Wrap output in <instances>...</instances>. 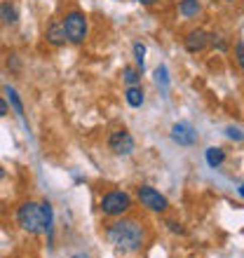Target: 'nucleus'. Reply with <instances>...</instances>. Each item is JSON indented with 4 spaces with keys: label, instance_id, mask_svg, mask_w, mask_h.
<instances>
[{
    "label": "nucleus",
    "instance_id": "f257e3e1",
    "mask_svg": "<svg viewBox=\"0 0 244 258\" xmlns=\"http://www.w3.org/2000/svg\"><path fill=\"white\" fill-rule=\"evenodd\" d=\"M106 237L117 251L136 253L146 244V228L134 218H122V221H113L110 225H106Z\"/></svg>",
    "mask_w": 244,
    "mask_h": 258
},
{
    "label": "nucleus",
    "instance_id": "f03ea898",
    "mask_svg": "<svg viewBox=\"0 0 244 258\" xmlns=\"http://www.w3.org/2000/svg\"><path fill=\"white\" fill-rule=\"evenodd\" d=\"M61 26H64V33H66V40L73 42V45H80V42L87 40V17L78 10H71L66 12L64 21H61Z\"/></svg>",
    "mask_w": 244,
    "mask_h": 258
},
{
    "label": "nucleus",
    "instance_id": "7ed1b4c3",
    "mask_svg": "<svg viewBox=\"0 0 244 258\" xmlns=\"http://www.w3.org/2000/svg\"><path fill=\"white\" fill-rule=\"evenodd\" d=\"M17 223H19L21 230L31 232V235L42 232V209H40V204L38 202L19 204V209H17Z\"/></svg>",
    "mask_w": 244,
    "mask_h": 258
},
{
    "label": "nucleus",
    "instance_id": "20e7f679",
    "mask_svg": "<svg viewBox=\"0 0 244 258\" xmlns=\"http://www.w3.org/2000/svg\"><path fill=\"white\" fill-rule=\"evenodd\" d=\"M99 209H101L103 216L117 218V216H122V214H127V211L132 209V197H129L125 190H108L101 197Z\"/></svg>",
    "mask_w": 244,
    "mask_h": 258
},
{
    "label": "nucleus",
    "instance_id": "39448f33",
    "mask_svg": "<svg viewBox=\"0 0 244 258\" xmlns=\"http://www.w3.org/2000/svg\"><path fill=\"white\" fill-rule=\"evenodd\" d=\"M136 197H139L141 207H146L148 211L164 214V211L169 209V200H167L160 190H155L153 185H139V188H136Z\"/></svg>",
    "mask_w": 244,
    "mask_h": 258
},
{
    "label": "nucleus",
    "instance_id": "423d86ee",
    "mask_svg": "<svg viewBox=\"0 0 244 258\" xmlns=\"http://www.w3.org/2000/svg\"><path fill=\"white\" fill-rule=\"evenodd\" d=\"M108 148H110V153L117 157L132 155L136 148L134 136L129 134L127 129H115V132H110V136H108Z\"/></svg>",
    "mask_w": 244,
    "mask_h": 258
},
{
    "label": "nucleus",
    "instance_id": "0eeeda50",
    "mask_svg": "<svg viewBox=\"0 0 244 258\" xmlns=\"http://www.w3.org/2000/svg\"><path fill=\"white\" fill-rule=\"evenodd\" d=\"M171 141L178 146H193L197 141V132L188 122H176L171 127Z\"/></svg>",
    "mask_w": 244,
    "mask_h": 258
},
{
    "label": "nucleus",
    "instance_id": "6e6552de",
    "mask_svg": "<svg viewBox=\"0 0 244 258\" xmlns=\"http://www.w3.org/2000/svg\"><path fill=\"white\" fill-rule=\"evenodd\" d=\"M183 45H186V49L188 52H202L207 45H209V33L207 31H202V28H195V31H190L186 38H183Z\"/></svg>",
    "mask_w": 244,
    "mask_h": 258
},
{
    "label": "nucleus",
    "instance_id": "1a4fd4ad",
    "mask_svg": "<svg viewBox=\"0 0 244 258\" xmlns=\"http://www.w3.org/2000/svg\"><path fill=\"white\" fill-rule=\"evenodd\" d=\"M45 38H47L49 45H54V47H61V45H66V33H64V26H61L59 21L54 24H49L47 31H45Z\"/></svg>",
    "mask_w": 244,
    "mask_h": 258
},
{
    "label": "nucleus",
    "instance_id": "9d476101",
    "mask_svg": "<svg viewBox=\"0 0 244 258\" xmlns=\"http://www.w3.org/2000/svg\"><path fill=\"white\" fill-rule=\"evenodd\" d=\"M125 99H127V103L132 108H141L143 101H146V94H143L141 85H129L127 92H125Z\"/></svg>",
    "mask_w": 244,
    "mask_h": 258
},
{
    "label": "nucleus",
    "instance_id": "9b49d317",
    "mask_svg": "<svg viewBox=\"0 0 244 258\" xmlns=\"http://www.w3.org/2000/svg\"><path fill=\"white\" fill-rule=\"evenodd\" d=\"M204 160H207V164H209L211 169H216V167H221L225 160V150L218 148V146H211V148L204 150Z\"/></svg>",
    "mask_w": 244,
    "mask_h": 258
},
{
    "label": "nucleus",
    "instance_id": "f8f14e48",
    "mask_svg": "<svg viewBox=\"0 0 244 258\" xmlns=\"http://www.w3.org/2000/svg\"><path fill=\"white\" fill-rule=\"evenodd\" d=\"M200 10H202L200 0H181V3H178V14H181V17H186V19L197 17V14H200Z\"/></svg>",
    "mask_w": 244,
    "mask_h": 258
},
{
    "label": "nucleus",
    "instance_id": "ddd939ff",
    "mask_svg": "<svg viewBox=\"0 0 244 258\" xmlns=\"http://www.w3.org/2000/svg\"><path fill=\"white\" fill-rule=\"evenodd\" d=\"M17 19H19L17 7L12 3H0V21L3 24H17Z\"/></svg>",
    "mask_w": 244,
    "mask_h": 258
},
{
    "label": "nucleus",
    "instance_id": "4468645a",
    "mask_svg": "<svg viewBox=\"0 0 244 258\" xmlns=\"http://www.w3.org/2000/svg\"><path fill=\"white\" fill-rule=\"evenodd\" d=\"M42 209V232H52V223H54V211L49 202H40Z\"/></svg>",
    "mask_w": 244,
    "mask_h": 258
},
{
    "label": "nucleus",
    "instance_id": "2eb2a0df",
    "mask_svg": "<svg viewBox=\"0 0 244 258\" xmlns=\"http://www.w3.org/2000/svg\"><path fill=\"white\" fill-rule=\"evenodd\" d=\"M5 94H7V99H10V106L14 108V113H17L19 117H24V103H21L19 94H17V89L5 87Z\"/></svg>",
    "mask_w": 244,
    "mask_h": 258
},
{
    "label": "nucleus",
    "instance_id": "dca6fc26",
    "mask_svg": "<svg viewBox=\"0 0 244 258\" xmlns=\"http://www.w3.org/2000/svg\"><path fill=\"white\" fill-rule=\"evenodd\" d=\"M122 80L127 82V87L129 85H141V71H139V68H132V66L122 68Z\"/></svg>",
    "mask_w": 244,
    "mask_h": 258
},
{
    "label": "nucleus",
    "instance_id": "f3484780",
    "mask_svg": "<svg viewBox=\"0 0 244 258\" xmlns=\"http://www.w3.org/2000/svg\"><path fill=\"white\" fill-rule=\"evenodd\" d=\"M134 59L139 63V71L143 73V61H146V45L143 42H134Z\"/></svg>",
    "mask_w": 244,
    "mask_h": 258
},
{
    "label": "nucleus",
    "instance_id": "a211bd4d",
    "mask_svg": "<svg viewBox=\"0 0 244 258\" xmlns=\"http://www.w3.org/2000/svg\"><path fill=\"white\" fill-rule=\"evenodd\" d=\"M155 80H157V85H162V89H167L169 78H167V68H164V66H157L155 68Z\"/></svg>",
    "mask_w": 244,
    "mask_h": 258
},
{
    "label": "nucleus",
    "instance_id": "6ab92c4d",
    "mask_svg": "<svg viewBox=\"0 0 244 258\" xmlns=\"http://www.w3.org/2000/svg\"><path fill=\"white\" fill-rule=\"evenodd\" d=\"M235 59H237L239 68L244 71V40H239L237 45H235Z\"/></svg>",
    "mask_w": 244,
    "mask_h": 258
},
{
    "label": "nucleus",
    "instance_id": "aec40b11",
    "mask_svg": "<svg viewBox=\"0 0 244 258\" xmlns=\"http://www.w3.org/2000/svg\"><path fill=\"white\" fill-rule=\"evenodd\" d=\"M225 134L230 136L232 141H242V139H244V134H242V132H239L237 127H228V129H225Z\"/></svg>",
    "mask_w": 244,
    "mask_h": 258
},
{
    "label": "nucleus",
    "instance_id": "412c9836",
    "mask_svg": "<svg viewBox=\"0 0 244 258\" xmlns=\"http://www.w3.org/2000/svg\"><path fill=\"white\" fill-rule=\"evenodd\" d=\"M167 225H169L171 232H178V235H183V232H186V230H183V225L176 223V221H167Z\"/></svg>",
    "mask_w": 244,
    "mask_h": 258
},
{
    "label": "nucleus",
    "instance_id": "4be33fe9",
    "mask_svg": "<svg viewBox=\"0 0 244 258\" xmlns=\"http://www.w3.org/2000/svg\"><path fill=\"white\" fill-rule=\"evenodd\" d=\"M7 113H10V106H7L5 99H0V117H5Z\"/></svg>",
    "mask_w": 244,
    "mask_h": 258
},
{
    "label": "nucleus",
    "instance_id": "5701e85b",
    "mask_svg": "<svg viewBox=\"0 0 244 258\" xmlns=\"http://www.w3.org/2000/svg\"><path fill=\"white\" fill-rule=\"evenodd\" d=\"M136 3H141V5H155V3H160V0H136Z\"/></svg>",
    "mask_w": 244,
    "mask_h": 258
},
{
    "label": "nucleus",
    "instance_id": "b1692460",
    "mask_svg": "<svg viewBox=\"0 0 244 258\" xmlns=\"http://www.w3.org/2000/svg\"><path fill=\"white\" fill-rule=\"evenodd\" d=\"M237 192H239V197H244V183L239 185V190H237Z\"/></svg>",
    "mask_w": 244,
    "mask_h": 258
},
{
    "label": "nucleus",
    "instance_id": "393cba45",
    "mask_svg": "<svg viewBox=\"0 0 244 258\" xmlns=\"http://www.w3.org/2000/svg\"><path fill=\"white\" fill-rule=\"evenodd\" d=\"M3 176H5V169H3V167H0V178H3Z\"/></svg>",
    "mask_w": 244,
    "mask_h": 258
},
{
    "label": "nucleus",
    "instance_id": "a878e982",
    "mask_svg": "<svg viewBox=\"0 0 244 258\" xmlns=\"http://www.w3.org/2000/svg\"><path fill=\"white\" fill-rule=\"evenodd\" d=\"M73 258H87V256H82V253H78V256H73Z\"/></svg>",
    "mask_w": 244,
    "mask_h": 258
},
{
    "label": "nucleus",
    "instance_id": "bb28decb",
    "mask_svg": "<svg viewBox=\"0 0 244 258\" xmlns=\"http://www.w3.org/2000/svg\"><path fill=\"white\" fill-rule=\"evenodd\" d=\"M225 3H235V0H225Z\"/></svg>",
    "mask_w": 244,
    "mask_h": 258
}]
</instances>
